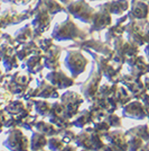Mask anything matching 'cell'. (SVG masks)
<instances>
[{
	"label": "cell",
	"mask_w": 149,
	"mask_h": 151,
	"mask_svg": "<svg viewBox=\"0 0 149 151\" xmlns=\"http://www.w3.org/2000/svg\"><path fill=\"white\" fill-rule=\"evenodd\" d=\"M2 145L8 151H31L29 150V138L26 135L20 127L8 129Z\"/></svg>",
	"instance_id": "cell-1"
},
{
	"label": "cell",
	"mask_w": 149,
	"mask_h": 151,
	"mask_svg": "<svg viewBox=\"0 0 149 151\" xmlns=\"http://www.w3.org/2000/svg\"><path fill=\"white\" fill-rule=\"evenodd\" d=\"M101 79H102V73L99 70V68L92 70L89 79L84 83H82L81 86V94L84 98V101H87V103L92 101L94 96L98 93Z\"/></svg>",
	"instance_id": "cell-7"
},
{
	"label": "cell",
	"mask_w": 149,
	"mask_h": 151,
	"mask_svg": "<svg viewBox=\"0 0 149 151\" xmlns=\"http://www.w3.org/2000/svg\"><path fill=\"white\" fill-rule=\"evenodd\" d=\"M47 117H48V122L54 124L56 127H58L60 131L64 130V129L73 127L71 124V120H68L67 115H66V109H65V106L63 105L62 101H56L54 103H52L50 111L47 115Z\"/></svg>",
	"instance_id": "cell-2"
},
{
	"label": "cell",
	"mask_w": 149,
	"mask_h": 151,
	"mask_svg": "<svg viewBox=\"0 0 149 151\" xmlns=\"http://www.w3.org/2000/svg\"><path fill=\"white\" fill-rule=\"evenodd\" d=\"M13 127H19L18 122H17L15 116L8 115L6 119V122H5V124H4V129H13Z\"/></svg>",
	"instance_id": "cell-31"
},
{
	"label": "cell",
	"mask_w": 149,
	"mask_h": 151,
	"mask_svg": "<svg viewBox=\"0 0 149 151\" xmlns=\"http://www.w3.org/2000/svg\"><path fill=\"white\" fill-rule=\"evenodd\" d=\"M7 116H8V114L5 112V109H4L2 107H0V125L4 126L5 122H6Z\"/></svg>",
	"instance_id": "cell-33"
},
{
	"label": "cell",
	"mask_w": 149,
	"mask_h": 151,
	"mask_svg": "<svg viewBox=\"0 0 149 151\" xmlns=\"http://www.w3.org/2000/svg\"><path fill=\"white\" fill-rule=\"evenodd\" d=\"M58 135L62 138V140L64 141V143L66 145V143H72V142H74L76 133L72 130V127H70V129L61 130L60 133H58Z\"/></svg>",
	"instance_id": "cell-29"
},
{
	"label": "cell",
	"mask_w": 149,
	"mask_h": 151,
	"mask_svg": "<svg viewBox=\"0 0 149 151\" xmlns=\"http://www.w3.org/2000/svg\"><path fill=\"white\" fill-rule=\"evenodd\" d=\"M45 79L50 82V85H53L55 88L58 90H65V89L72 87L75 83L74 78L66 76L62 70H50V72H48Z\"/></svg>",
	"instance_id": "cell-9"
},
{
	"label": "cell",
	"mask_w": 149,
	"mask_h": 151,
	"mask_svg": "<svg viewBox=\"0 0 149 151\" xmlns=\"http://www.w3.org/2000/svg\"><path fill=\"white\" fill-rule=\"evenodd\" d=\"M122 83V86L126 87V89L129 91L131 95L132 99H140L143 94H146L148 91L147 87L145 86L141 78L136 77L132 75H124L121 76L120 81Z\"/></svg>",
	"instance_id": "cell-5"
},
{
	"label": "cell",
	"mask_w": 149,
	"mask_h": 151,
	"mask_svg": "<svg viewBox=\"0 0 149 151\" xmlns=\"http://www.w3.org/2000/svg\"><path fill=\"white\" fill-rule=\"evenodd\" d=\"M60 53L61 50H58V47H53V49H48L46 51V54L44 55V67L50 70H56L60 68Z\"/></svg>",
	"instance_id": "cell-15"
},
{
	"label": "cell",
	"mask_w": 149,
	"mask_h": 151,
	"mask_svg": "<svg viewBox=\"0 0 149 151\" xmlns=\"http://www.w3.org/2000/svg\"><path fill=\"white\" fill-rule=\"evenodd\" d=\"M46 145H47V137L36 130L33 131L29 138V150L40 151L46 148Z\"/></svg>",
	"instance_id": "cell-16"
},
{
	"label": "cell",
	"mask_w": 149,
	"mask_h": 151,
	"mask_svg": "<svg viewBox=\"0 0 149 151\" xmlns=\"http://www.w3.org/2000/svg\"><path fill=\"white\" fill-rule=\"evenodd\" d=\"M122 116L132 120H146L148 107H146L139 99H131L121 107Z\"/></svg>",
	"instance_id": "cell-8"
},
{
	"label": "cell",
	"mask_w": 149,
	"mask_h": 151,
	"mask_svg": "<svg viewBox=\"0 0 149 151\" xmlns=\"http://www.w3.org/2000/svg\"><path fill=\"white\" fill-rule=\"evenodd\" d=\"M2 131H4V126H2V125H0V134L2 133Z\"/></svg>",
	"instance_id": "cell-36"
},
{
	"label": "cell",
	"mask_w": 149,
	"mask_h": 151,
	"mask_svg": "<svg viewBox=\"0 0 149 151\" xmlns=\"http://www.w3.org/2000/svg\"><path fill=\"white\" fill-rule=\"evenodd\" d=\"M74 143H75V147H77V148L93 151L92 140H91V133H90V125L85 126L84 129H82L81 131L76 134Z\"/></svg>",
	"instance_id": "cell-14"
},
{
	"label": "cell",
	"mask_w": 149,
	"mask_h": 151,
	"mask_svg": "<svg viewBox=\"0 0 149 151\" xmlns=\"http://www.w3.org/2000/svg\"><path fill=\"white\" fill-rule=\"evenodd\" d=\"M112 97H113V99L114 101L117 103V105H118L119 108H121V107L126 105L128 101H130L132 99V97H131V95L129 94V91L126 89V87L123 86H118L117 89H116V91H114V94L112 95Z\"/></svg>",
	"instance_id": "cell-22"
},
{
	"label": "cell",
	"mask_w": 149,
	"mask_h": 151,
	"mask_svg": "<svg viewBox=\"0 0 149 151\" xmlns=\"http://www.w3.org/2000/svg\"><path fill=\"white\" fill-rule=\"evenodd\" d=\"M60 101H62L63 105L65 106L68 120H72L80 111V107L84 103V98L81 94H77L76 91L65 90V93L60 96Z\"/></svg>",
	"instance_id": "cell-3"
},
{
	"label": "cell",
	"mask_w": 149,
	"mask_h": 151,
	"mask_svg": "<svg viewBox=\"0 0 149 151\" xmlns=\"http://www.w3.org/2000/svg\"><path fill=\"white\" fill-rule=\"evenodd\" d=\"M101 151H124V150L120 149V148L116 147V145H111V143H104V145H103V148H102Z\"/></svg>",
	"instance_id": "cell-32"
},
{
	"label": "cell",
	"mask_w": 149,
	"mask_h": 151,
	"mask_svg": "<svg viewBox=\"0 0 149 151\" xmlns=\"http://www.w3.org/2000/svg\"><path fill=\"white\" fill-rule=\"evenodd\" d=\"M138 151H149V143L148 142H145L143 147H141Z\"/></svg>",
	"instance_id": "cell-35"
},
{
	"label": "cell",
	"mask_w": 149,
	"mask_h": 151,
	"mask_svg": "<svg viewBox=\"0 0 149 151\" xmlns=\"http://www.w3.org/2000/svg\"><path fill=\"white\" fill-rule=\"evenodd\" d=\"M36 93H37V98H44V99H58L60 98V93L58 89L55 88L53 85H50L46 79H38Z\"/></svg>",
	"instance_id": "cell-10"
},
{
	"label": "cell",
	"mask_w": 149,
	"mask_h": 151,
	"mask_svg": "<svg viewBox=\"0 0 149 151\" xmlns=\"http://www.w3.org/2000/svg\"><path fill=\"white\" fill-rule=\"evenodd\" d=\"M13 99V95L2 85H0V107H4L9 101Z\"/></svg>",
	"instance_id": "cell-30"
},
{
	"label": "cell",
	"mask_w": 149,
	"mask_h": 151,
	"mask_svg": "<svg viewBox=\"0 0 149 151\" xmlns=\"http://www.w3.org/2000/svg\"><path fill=\"white\" fill-rule=\"evenodd\" d=\"M31 79L33 78L29 75H25L23 72H16L10 77L9 81H7V89L17 98H21L29 87Z\"/></svg>",
	"instance_id": "cell-4"
},
{
	"label": "cell",
	"mask_w": 149,
	"mask_h": 151,
	"mask_svg": "<svg viewBox=\"0 0 149 151\" xmlns=\"http://www.w3.org/2000/svg\"><path fill=\"white\" fill-rule=\"evenodd\" d=\"M2 108L5 109V112H6L8 115H13V116H16V115H18V114L21 113L23 111L27 109V108H26L25 101L21 99V98H17V99H11V101H9L6 105H4Z\"/></svg>",
	"instance_id": "cell-18"
},
{
	"label": "cell",
	"mask_w": 149,
	"mask_h": 151,
	"mask_svg": "<svg viewBox=\"0 0 149 151\" xmlns=\"http://www.w3.org/2000/svg\"><path fill=\"white\" fill-rule=\"evenodd\" d=\"M93 123V117L92 114L90 112L89 108H84L82 111H79L77 114L71 120V124L73 127H77V129H84L85 126L91 125Z\"/></svg>",
	"instance_id": "cell-13"
},
{
	"label": "cell",
	"mask_w": 149,
	"mask_h": 151,
	"mask_svg": "<svg viewBox=\"0 0 149 151\" xmlns=\"http://www.w3.org/2000/svg\"><path fill=\"white\" fill-rule=\"evenodd\" d=\"M92 127L94 129V131L96 133H99L102 138H103V134L106 132H108V131L111 129L110 125H109L104 120L94 121L93 123H92Z\"/></svg>",
	"instance_id": "cell-28"
},
{
	"label": "cell",
	"mask_w": 149,
	"mask_h": 151,
	"mask_svg": "<svg viewBox=\"0 0 149 151\" xmlns=\"http://www.w3.org/2000/svg\"><path fill=\"white\" fill-rule=\"evenodd\" d=\"M103 139L108 143L118 147L122 150L127 151V135L122 130H109L103 134Z\"/></svg>",
	"instance_id": "cell-11"
},
{
	"label": "cell",
	"mask_w": 149,
	"mask_h": 151,
	"mask_svg": "<svg viewBox=\"0 0 149 151\" xmlns=\"http://www.w3.org/2000/svg\"><path fill=\"white\" fill-rule=\"evenodd\" d=\"M80 151H91V150H85V149H81Z\"/></svg>",
	"instance_id": "cell-37"
},
{
	"label": "cell",
	"mask_w": 149,
	"mask_h": 151,
	"mask_svg": "<svg viewBox=\"0 0 149 151\" xmlns=\"http://www.w3.org/2000/svg\"><path fill=\"white\" fill-rule=\"evenodd\" d=\"M103 120L110 125L111 129H120V127H122V120H121V117L119 116L118 114L114 113V112L106 113V115L104 116Z\"/></svg>",
	"instance_id": "cell-24"
},
{
	"label": "cell",
	"mask_w": 149,
	"mask_h": 151,
	"mask_svg": "<svg viewBox=\"0 0 149 151\" xmlns=\"http://www.w3.org/2000/svg\"><path fill=\"white\" fill-rule=\"evenodd\" d=\"M126 62L128 63V65L130 67V72L132 76L141 78L148 71L147 63L141 59V57L139 58L137 55H132V57H129L128 59H126Z\"/></svg>",
	"instance_id": "cell-12"
},
{
	"label": "cell",
	"mask_w": 149,
	"mask_h": 151,
	"mask_svg": "<svg viewBox=\"0 0 149 151\" xmlns=\"http://www.w3.org/2000/svg\"><path fill=\"white\" fill-rule=\"evenodd\" d=\"M40 151H46V150H45V149H43V150H40Z\"/></svg>",
	"instance_id": "cell-38"
},
{
	"label": "cell",
	"mask_w": 149,
	"mask_h": 151,
	"mask_svg": "<svg viewBox=\"0 0 149 151\" xmlns=\"http://www.w3.org/2000/svg\"><path fill=\"white\" fill-rule=\"evenodd\" d=\"M34 130H36V131L40 132L44 135H46L47 138L53 137V135H57L60 133V129L58 127H56L54 124H52L48 121H44V120H38L35 123Z\"/></svg>",
	"instance_id": "cell-17"
},
{
	"label": "cell",
	"mask_w": 149,
	"mask_h": 151,
	"mask_svg": "<svg viewBox=\"0 0 149 151\" xmlns=\"http://www.w3.org/2000/svg\"><path fill=\"white\" fill-rule=\"evenodd\" d=\"M4 59V67L6 71H10V70L15 69L18 67V60H17V57L10 53V54H7L5 57L2 58Z\"/></svg>",
	"instance_id": "cell-27"
},
{
	"label": "cell",
	"mask_w": 149,
	"mask_h": 151,
	"mask_svg": "<svg viewBox=\"0 0 149 151\" xmlns=\"http://www.w3.org/2000/svg\"><path fill=\"white\" fill-rule=\"evenodd\" d=\"M42 58H43L42 53H35L26 61V68L29 73L36 75L43 70L44 65L42 64Z\"/></svg>",
	"instance_id": "cell-20"
},
{
	"label": "cell",
	"mask_w": 149,
	"mask_h": 151,
	"mask_svg": "<svg viewBox=\"0 0 149 151\" xmlns=\"http://www.w3.org/2000/svg\"><path fill=\"white\" fill-rule=\"evenodd\" d=\"M124 133H126L127 137H138V138L143 139L145 142H148L149 141L148 124H141V125L130 127L127 131H124Z\"/></svg>",
	"instance_id": "cell-21"
},
{
	"label": "cell",
	"mask_w": 149,
	"mask_h": 151,
	"mask_svg": "<svg viewBox=\"0 0 149 151\" xmlns=\"http://www.w3.org/2000/svg\"><path fill=\"white\" fill-rule=\"evenodd\" d=\"M87 59L81 52L77 51H70L65 58V65L70 70L72 78H76L84 72L87 65Z\"/></svg>",
	"instance_id": "cell-6"
},
{
	"label": "cell",
	"mask_w": 149,
	"mask_h": 151,
	"mask_svg": "<svg viewBox=\"0 0 149 151\" xmlns=\"http://www.w3.org/2000/svg\"><path fill=\"white\" fill-rule=\"evenodd\" d=\"M127 151H138L143 145L145 141L138 137H127Z\"/></svg>",
	"instance_id": "cell-26"
},
{
	"label": "cell",
	"mask_w": 149,
	"mask_h": 151,
	"mask_svg": "<svg viewBox=\"0 0 149 151\" xmlns=\"http://www.w3.org/2000/svg\"><path fill=\"white\" fill-rule=\"evenodd\" d=\"M64 145H65V143H64V141H63L62 138L58 134L47 138L46 148H48L50 151H60Z\"/></svg>",
	"instance_id": "cell-23"
},
{
	"label": "cell",
	"mask_w": 149,
	"mask_h": 151,
	"mask_svg": "<svg viewBox=\"0 0 149 151\" xmlns=\"http://www.w3.org/2000/svg\"><path fill=\"white\" fill-rule=\"evenodd\" d=\"M50 105L52 103L48 101V99L44 98H33V109L38 116L42 117H47V115L50 111Z\"/></svg>",
	"instance_id": "cell-19"
},
{
	"label": "cell",
	"mask_w": 149,
	"mask_h": 151,
	"mask_svg": "<svg viewBox=\"0 0 149 151\" xmlns=\"http://www.w3.org/2000/svg\"><path fill=\"white\" fill-rule=\"evenodd\" d=\"M60 151H77V150H76V147L75 145H72L71 143H66Z\"/></svg>",
	"instance_id": "cell-34"
},
{
	"label": "cell",
	"mask_w": 149,
	"mask_h": 151,
	"mask_svg": "<svg viewBox=\"0 0 149 151\" xmlns=\"http://www.w3.org/2000/svg\"><path fill=\"white\" fill-rule=\"evenodd\" d=\"M37 121H38L37 114L33 115V114L31 113V114H28L25 119L21 121L19 127H20V129H24L26 131H33V130H34V126H35V123H36Z\"/></svg>",
	"instance_id": "cell-25"
}]
</instances>
